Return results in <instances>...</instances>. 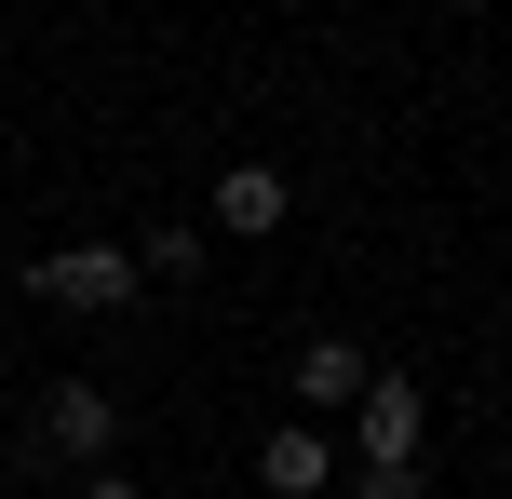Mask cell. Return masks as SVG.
<instances>
[{"label": "cell", "mask_w": 512, "mask_h": 499, "mask_svg": "<svg viewBox=\"0 0 512 499\" xmlns=\"http://www.w3.org/2000/svg\"><path fill=\"white\" fill-rule=\"evenodd\" d=\"M351 499H432V473H418V459L405 473H351Z\"/></svg>", "instance_id": "8"}, {"label": "cell", "mask_w": 512, "mask_h": 499, "mask_svg": "<svg viewBox=\"0 0 512 499\" xmlns=\"http://www.w3.org/2000/svg\"><path fill=\"white\" fill-rule=\"evenodd\" d=\"M283 216H297V189H283V162H230V176H216V230H230V243H270Z\"/></svg>", "instance_id": "6"}, {"label": "cell", "mask_w": 512, "mask_h": 499, "mask_svg": "<svg viewBox=\"0 0 512 499\" xmlns=\"http://www.w3.org/2000/svg\"><path fill=\"white\" fill-rule=\"evenodd\" d=\"M135 270H149V284H203L216 243H203V230H149V243H135Z\"/></svg>", "instance_id": "7"}, {"label": "cell", "mask_w": 512, "mask_h": 499, "mask_svg": "<svg viewBox=\"0 0 512 499\" xmlns=\"http://www.w3.org/2000/svg\"><path fill=\"white\" fill-rule=\"evenodd\" d=\"M337 473H351V459H337V432H310V419H283L270 446H256V486L270 499H324Z\"/></svg>", "instance_id": "5"}, {"label": "cell", "mask_w": 512, "mask_h": 499, "mask_svg": "<svg viewBox=\"0 0 512 499\" xmlns=\"http://www.w3.org/2000/svg\"><path fill=\"white\" fill-rule=\"evenodd\" d=\"M68 499H149V486H135V473H108V459H95V473H68Z\"/></svg>", "instance_id": "9"}, {"label": "cell", "mask_w": 512, "mask_h": 499, "mask_svg": "<svg viewBox=\"0 0 512 499\" xmlns=\"http://www.w3.org/2000/svg\"><path fill=\"white\" fill-rule=\"evenodd\" d=\"M418 446H432V392H418L405 365H378L364 405H351V473H405Z\"/></svg>", "instance_id": "2"}, {"label": "cell", "mask_w": 512, "mask_h": 499, "mask_svg": "<svg viewBox=\"0 0 512 499\" xmlns=\"http://www.w3.org/2000/svg\"><path fill=\"white\" fill-rule=\"evenodd\" d=\"M108 446H122V392H108V378H54V392H41V459L95 473Z\"/></svg>", "instance_id": "3"}, {"label": "cell", "mask_w": 512, "mask_h": 499, "mask_svg": "<svg viewBox=\"0 0 512 499\" xmlns=\"http://www.w3.org/2000/svg\"><path fill=\"white\" fill-rule=\"evenodd\" d=\"M135 284H149V270H135V243H54V257H27V297H41V311H68V324L122 311Z\"/></svg>", "instance_id": "1"}, {"label": "cell", "mask_w": 512, "mask_h": 499, "mask_svg": "<svg viewBox=\"0 0 512 499\" xmlns=\"http://www.w3.org/2000/svg\"><path fill=\"white\" fill-rule=\"evenodd\" d=\"M283 378H297V419L324 432V419H351V405H364V378H378V351H364V338H310V351H297Z\"/></svg>", "instance_id": "4"}]
</instances>
